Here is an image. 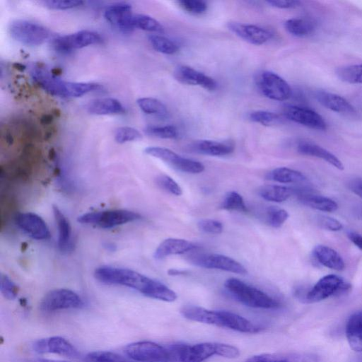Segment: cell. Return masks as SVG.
Here are the masks:
<instances>
[{"label":"cell","mask_w":362,"mask_h":362,"mask_svg":"<svg viewBox=\"0 0 362 362\" xmlns=\"http://www.w3.org/2000/svg\"><path fill=\"white\" fill-rule=\"evenodd\" d=\"M186 272H187V271L177 269H170L168 271V274L171 275V276L182 275V274H185Z\"/></svg>","instance_id":"cell-53"},{"label":"cell","mask_w":362,"mask_h":362,"mask_svg":"<svg viewBox=\"0 0 362 362\" xmlns=\"http://www.w3.org/2000/svg\"><path fill=\"white\" fill-rule=\"evenodd\" d=\"M132 7L127 3H117L107 6L105 11V18L120 31L128 33L134 28Z\"/></svg>","instance_id":"cell-17"},{"label":"cell","mask_w":362,"mask_h":362,"mask_svg":"<svg viewBox=\"0 0 362 362\" xmlns=\"http://www.w3.org/2000/svg\"><path fill=\"white\" fill-rule=\"evenodd\" d=\"M298 200L311 209L325 212H333L338 209L337 203L333 199L302 188L293 189Z\"/></svg>","instance_id":"cell-21"},{"label":"cell","mask_w":362,"mask_h":362,"mask_svg":"<svg viewBox=\"0 0 362 362\" xmlns=\"http://www.w3.org/2000/svg\"><path fill=\"white\" fill-rule=\"evenodd\" d=\"M336 74L344 82L362 83V64L340 66L336 69Z\"/></svg>","instance_id":"cell-35"},{"label":"cell","mask_w":362,"mask_h":362,"mask_svg":"<svg viewBox=\"0 0 362 362\" xmlns=\"http://www.w3.org/2000/svg\"><path fill=\"white\" fill-rule=\"evenodd\" d=\"M52 210L58 228V247L62 252H68L74 246L71 225L57 206H53Z\"/></svg>","instance_id":"cell-27"},{"label":"cell","mask_w":362,"mask_h":362,"mask_svg":"<svg viewBox=\"0 0 362 362\" xmlns=\"http://www.w3.org/2000/svg\"><path fill=\"white\" fill-rule=\"evenodd\" d=\"M174 76L183 84L199 86L209 90H214L217 87L216 82L212 78L187 66L177 67Z\"/></svg>","instance_id":"cell-20"},{"label":"cell","mask_w":362,"mask_h":362,"mask_svg":"<svg viewBox=\"0 0 362 362\" xmlns=\"http://www.w3.org/2000/svg\"><path fill=\"white\" fill-rule=\"evenodd\" d=\"M139 108L145 113L165 117L168 115L165 105L159 100L153 98H141L136 100Z\"/></svg>","instance_id":"cell-34"},{"label":"cell","mask_w":362,"mask_h":362,"mask_svg":"<svg viewBox=\"0 0 362 362\" xmlns=\"http://www.w3.org/2000/svg\"><path fill=\"white\" fill-rule=\"evenodd\" d=\"M35 352L40 354H54L66 357H76L78 351L66 339L61 337H52L39 339L33 345Z\"/></svg>","instance_id":"cell-18"},{"label":"cell","mask_w":362,"mask_h":362,"mask_svg":"<svg viewBox=\"0 0 362 362\" xmlns=\"http://www.w3.org/2000/svg\"><path fill=\"white\" fill-rule=\"evenodd\" d=\"M221 209L247 213L248 209L243 197L235 191L228 192L221 205Z\"/></svg>","instance_id":"cell-38"},{"label":"cell","mask_w":362,"mask_h":362,"mask_svg":"<svg viewBox=\"0 0 362 362\" xmlns=\"http://www.w3.org/2000/svg\"><path fill=\"white\" fill-rule=\"evenodd\" d=\"M256 81L260 92L269 99L284 101L291 95L292 90L289 84L274 72L262 71Z\"/></svg>","instance_id":"cell-12"},{"label":"cell","mask_w":362,"mask_h":362,"mask_svg":"<svg viewBox=\"0 0 362 362\" xmlns=\"http://www.w3.org/2000/svg\"><path fill=\"white\" fill-rule=\"evenodd\" d=\"M228 28L241 39L255 45L264 44L272 37L269 30L255 25L229 22Z\"/></svg>","instance_id":"cell-19"},{"label":"cell","mask_w":362,"mask_h":362,"mask_svg":"<svg viewBox=\"0 0 362 362\" xmlns=\"http://www.w3.org/2000/svg\"><path fill=\"white\" fill-rule=\"evenodd\" d=\"M94 276L101 283L129 287L151 298L173 302L177 298L164 284L130 269L101 266L95 269Z\"/></svg>","instance_id":"cell-1"},{"label":"cell","mask_w":362,"mask_h":362,"mask_svg":"<svg viewBox=\"0 0 362 362\" xmlns=\"http://www.w3.org/2000/svg\"><path fill=\"white\" fill-rule=\"evenodd\" d=\"M87 111L93 115H116L124 112V107L117 99L112 98H97L89 101Z\"/></svg>","instance_id":"cell-30"},{"label":"cell","mask_w":362,"mask_h":362,"mask_svg":"<svg viewBox=\"0 0 362 362\" xmlns=\"http://www.w3.org/2000/svg\"><path fill=\"white\" fill-rule=\"evenodd\" d=\"M85 362H132L123 356L108 351H96L88 353L84 358Z\"/></svg>","instance_id":"cell-39"},{"label":"cell","mask_w":362,"mask_h":362,"mask_svg":"<svg viewBox=\"0 0 362 362\" xmlns=\"http://www.w3.org/2000/svg\"><path fill=\"white\" fill-rule=\"evenodd\" d=\"M314 96L322 106L334 112L346 115L356 114L354 107L339 95L325 90H316Z\"/></svg>","instance_id":"cell-23"},{"label":"cell","mask_w":362,"mask_h":362,"mask_svg":"<svg viewBox=\"0 0 362 362\" xmlns=\"http://www.w3.org/2000/svg\"><path fill=\"white\" fill-rule=\"evenodd\" d=\"M267 4L278 8H294L300 6L301 3L296 0H269Z\"/></svg>","instance_id":"cell-50"},{"label":"cell","mask_w":362,"mask_h":362,"mask_svg":"<svg viewBox=\"0 0 362 362\" xmlns=\"http://www.w3.org/2000/svg\"><path fill=\"white\" fill-rule=\"evenodd\" d=\"M141 133L131 127H121L115 132V139L119 144L137 141L141 139Z\"/></svg>","instance_id":"cell-43"},{"label":"cell","mask_w":362,"mask_h":362,"mask_svg":"<svg viewBox=\"0 0 362 362\" xmlns=\"http://www.w3.org/2000/svg\"><path fill=\"white\" fill-rule=\"evenodd\" d=\"M133 24L134 28L153 33H164V27L160 22L148 15L134 14Z\"/></svg>","instance_id":"cell-36"},{"label":"cell","mask_w":362,"mask_h":362,"mask_svg":"<svg viewBox=\"0 0 362 362\" xmlns=\"http://www.w3.org/2000/svg\"><path fill=\"white\" fill-rule=\"evenodd\" d=\"M17 226L35 240H47L51 234L45 221L33 212L19 213L15 218Z\"/></svg>","instance_id":"cell-15"},{"label":"cell","mask_w":362,"mask_h":362,"mask_svg":"<svg viewBox=\"0 0 362 362\" xmlns=\"http://www.w3.org/2000/svg\"><path fill=\"white\" fill-rule=\"evenodd\" d=\"M124 352L137 362H173L169 346H162L149 341H141L129 344Z\"/></svg>","instance_id":"cell-7"},{"label":"cell","mask_w":362,"mask_h":362,"mask_svg":"<svg viewBox=\"0 0 362 362\" xmlns=\"http://www.w3.org/2000/svg\"><path fill=\"white\" fill-rule=\"evenodd\" d=\"M100 35L93 31L83 30L74 33L57 37L53 40L54 48L62 52H68L101 42Z\"/></svg>","instance_id":"cell-13"},{"label":"cell","mask_w":362,"mask_h":362,"mask_svg":"<svg viewBox=\"0 0 362 362\" xmlns=\"http://www.w3.org/2000/svg\"><path fill=\"white\" fill-rule=\"evenodd\" d=\"M316 223L320 228L330 231H339L343 228L340 221L334 218L325 215L317 216Z\"/></svg>","instance_id":"cell-49"},{"label":"cell","mask_w":362,"mask_h":362,"mask_svg":"<svg viewBox=\"0 0 362 362\" xmlns=\"http://www.w3.org/2000/svg\"><path fill=\"white\" fill-rule=\"evenodd\" d=\"M224 286L236 300L245 305L264 309H274L280 306L278 300L265 292L238 279H228L224 283Z\"/></svg>","instance_id":"cell-4"},{"label":"cell","mask_w":362,"mask_h":362,"mask_svg":"<svg viewBox=\"0 0 362 362\" xmlns=\"http://www.w3.org/2000/svg\"><path fill=\"white\" fill-rule=\"evenodd\" d=\"M350 288V285L335 274L322 277L312 288L303 295L305 303H317L331 296L340 295Z\"/></svg>","instance_id":"cell-9"},{"label":"cell","mask_w":362,"mask_h":362,"mask_svg":"<svg viewBox=\"0 0 362 362\" xmlns=\"http://www.w3.org/2000/svg\"><path fill=\"white\" fill-rule=\"evenodd\" d=\"M84 303L74 291L67 288L54 289L42 298L40 309L46 313L65 309L81 308Z\"/></svg>","instance_id":"cell-11"},{"label":"cell","mask_w":362,"mask_h":362,"mask_svg":"<svg viewBox=\"0 0 362 362\" xmlns=\"http://www.w3.org/2000/svg\"><path fill=\"white\" fill-rule=\"evenodd\" d=\"M215 355L235 358L239 356L240 351L236 346L223 343L204 342L194 345L182 344L180 362H203Z\"/></svg>","instance_id":"cell-5"},{"label":"cell","mask_w":362,"mask_h":362,"mask_svg":"<svg viewBox=\"0 0 362 362\" xmlns=\"http://www.w3.org/2000/svg\"><path fill=\"white\" fill-rule=\"evenodd\" d=\"M197 226L200 230L210 234H220L223 230L221 222L210 218L200 220Z\"/></svg>","instance_id":"cell-48"},{"label":"cell","mask_w":362,"mask_h":362,"mask_svg":"<svg viewBox=\"0 0 362 362\" xmlns=\"http://www.w3.org/2000/svg\"><path fill=\"white\" fill-rule=\"evenodd\" d=\"M313 255L321 265L333 270L342 271L345 263L341 256L329 246L318 245L313 250Z\"/></svg>","instance_id":"cell-26"},{"label":"cell","mask_w":362,"mask_h":362,"mask_svg":"<svg viewBox=\"0 0 362 362\" xmlns=\"http://www.w3.org/2000/svg\"><path fill=\"white\" fill-rule=\"evenodd\" d=\"M361 216H362V214H361Z\"/></svg>","instance_id":"cell-55"},{"label":"cell","mask_w":362,"mask_h":362,"mask_svg":"<svg viewBox=\"0 0 362 362\" xmlns=\"http://www.w3.org/2000/svg\"><path fill=\"white\" fill-rule=\"evenodd\" d=\"M156 183L160 188L173 195L180 196L182 194L180 185L168 175H158L156 177Z\"/></svg>","instance_id":"cell-41"},{"label":"cell","mask_w":362,"mask_h":362,"mask_svg":"<svg viewBox=\"0 0 362 362\" xmlns=\"http://www.w3.org/2000/svg\"><path fill=\"white\" fill-rule=\"evenodd\" d=\"M46 7L54 10H66L81 6L83 1L80 0H48L42 1Z\"/></svg>","instance_id":"cell-47"},{"label":"cell","mask_w":362,"mask_h":362,"mask_svg":"<svg viewBox=\"0 0 362 362\" xmlns=\"http://www.w3.org/2000/svg\"><path fill=\"white\" fill-rule=\"evenodd\" d=\"M284 113L288 119L310 129L323 131L327 127L324 118L310 108L287 105L284 110Z\"/></svg>","instance_id":"cell-16"},{"label":"cell","mask_w":362,"mask_h":362,"mask_svg":"<svg viewBox=\"0 0 362 362\" xmlns=\"http://www.w3.org/2000/svg\"><path fill=\"white\" fill-rule=\"evenodd\" d=\"M141 215L124 209L93 211L83 214L77 218L78 222L109 229L129 222L139 220Z\"/></svg>","instance_id":"cell-6"},{"label":"cell","mask_w":362,"mask_h":362,"mask_svg":"<svg viewBox=\"0 0 362 362\" xmlns=\"http://www.w3.org/2000/svg\"><path fill=\"white\" fill-rule=\"evenodd\" d=\"M29 362H69L66 361H58V360H51V359H37Z\"/></svg>","instance_id":"cell-54"},{"label":"cell","mask_w":362,"mask_h":362,"mask_svg":"<svg viewBox=\"0 0 362 362\" xmlns=\"http://www.w3.org/2000/svg\"><path fill=\"white\" fill-rule=\"evenodd\" d=\"M9 33L15 40L26 46L40 45L49 37V30L43 25L22 19L11 23Z\"/></svg>","instance_id":"cell-8"},{"label":"cell","mask_w":362,"mask_h":362,"mask_svg":"<svg viewBox=\"0 0 362 362\" xmlns=\"http://www.w3.org/2000/svg\"><path fill=\"white\" fill-rule=\"evenodd\" d=\"M197 248V245L187 240L180 238H167L161 242L156 249L153 257L162 259L175 255H182Z\"/></svg>","instance_id":"cell-24"},{"label":"cell","mask_w":362,"mask_h":362,"mask_svg":"<svg viewBox=\"0 0 362 362\" xmlns=\"http://www.w3.org/2000/svg\"><path fill=\"white\" fill-rule=\"evenodd\" d=\"M190 148L197 153L211 156H223L231 153L233 144L212 140H199L192 144Z\"/></svg>","instance_id":"cell-28"},{"label":"cell","mask_w":362,"mask_h":362,"mask_svg":"<svg viewBox=\"0 0 362 362\" xmlns=\"http://www.w3.org/2000/svg\"><path fill=\"white\" fill-rule=\"evenodd\" d=\"M148 41L155 50L163 54H173L176 53L179 49L175 42L160 35H150Z\"/></svg>","instance_id":"cell-37"},{"label":"cell","mask_w":362,"mask_h":362,"mask_svg":"<svg viewBox=\"0 0 362 362\" xmlns=\"http://www.w3.org/2000/svg\"><path fill=\"white\" fill-rule=\"evenodd\" d=\"M144 153L163 160L171 167L183 173L199 174L205 169L202 163L182 157L167 148L148 146L144 149Z\"/></svg>","instance_id":"cell-10"},{"label":"cell","mask_w":362,"mask_h":362,"mask_svg":"<svg viewBox=\"0 0 362 362\" xmlns=\"http://www.w3.org/2000/svg\"><path fill=\"white\" fill-rule=\"evenodd\" d=\"M192 262L197 266L218 269L238 274H246V268L235 259L220 254H204L194 257Z\"/></svg>","instance_id":"cell-14"},{"label":"cell","mask_w":362,"mask_h":362,"mask_svg":"<svg viewBox=\"0 0 362 362\" xmlns=\"http://www.w3.org/2000/svg\"><path fill=\"white\" fill-rule=\"evenodd\" d=\"M349 240L360 250H362V235L356 232L349 231L347 233Z\"/></svg>","instance_id":"cell-51"},{"label":"cell","mask_w":362,"mask_h":362,"mask_svg":"<svg viewBox=\"0 0 362 362\" xmlns=\"http://www.w3.org/2000/svg\"><path fill=\"white\" fill-rule=\"evenodd\" d=\"M245 362H319V357L310 352H285L253 356Z\"/></svg>","instance_id":"cell-22"},{"label":"cell","mask_w":362,"mask_h":362,"mask_svg":"<svg viewBox=\"0 0 362 362\" xmlns=\"http://www.w3.org/2000/svg\"><path fill=\"white\" fill-rule=\"evenodd\" d=\"M249 118L254 122L265 126L274 124L279 120V116L277 114L265 110L254 111L249 115Z\"/></svg>","instance_id":"cell-44"},{"label":"cell","mask_w":362,"mask_h":362,"mask_svg":"<svg viewBox=\"0 0 362 362\" xmlns=\"http://www.w3.org/2000/svg\"><path fill=\"white\" fill-rule=\"evenodd\" d=\"M351 190L362 199V180L353 182L350 185Z\"/></svg>","instance_id":"cell-52"},{"label":"cell","mask_w":362,"mask_h":362,"mask_svg":"<svg viewBox=\"0 0 362 362\" xmlns=\"http://www.w3.org/2000/svg\"><path fill=\"white\" fill-rule=\"evenodd\" d=\"M33 75L35 81L47 92L63 98L81 97L100 88L99 84L94 83L66 81L42 70H35Z\"/></svg>","instance_id":"cell-3"},{"label":"cell","mask_w":362,"mask_h":362,"mask_svg":"<svg viewBox=\"0 0 362 362\" xmlns=\"http://www.w3.org/2000/svg\"><path fill=\"white\" fill-rule=\"evenodd\" d=\"M269 180L279 183H301L306 180V177L300 171L286 167L276 168L268 173Z\"/></svg>","instance_id":"cell-33"},{"label":"cell","mask_w":362,"mask_h":362,"mask_svg":"<svg viewBox=\"0 0 362 362\" xmlns=\"http://www.w3.org/2000/svg\"><path fill=\"white\" fill-rule=\"evenodd\" d=\"M345 332L351 348L355 351H362V310L349 317Z\"/></svg>","instance_id":"cell-29"},{"label":"cell","mask_w":362,"mask_h":362,"mask_svg":"<svg viewBox=\"0 0 362 362\" xmlns=\"http://www.w3.org/2000/svg\"><path fill=\"white\" fill-rule=\"evenodd\" d=\"M288 211L284 209L271 207L267 210V221L273 228L281 227L288 218Z\"/></svg>","instance_id":"cell-42"},{"label":"cell","mask_w":362,"mask_h":362,"mask_svg":"<svg viewBox=\"0 0 362 362\" xmlns=\"http://www.w3.org/2000/svg\"><path fill=\"white\" fill-rule=\"evenodd\" d=\"M0 291L4 298L14 300L18 293V288L6 275L1 274L0 278Z\"/></svg>","instance_id":"cell-45"},{"label":"cell","mask_w":362,"mask_h":362,"mask_svg":"<svg viewBox=\"0 0 362 362\" xmlns=\"http://www.w3.org/2000/svg\"><path fill=\"white\" fill-rule=\"evenodd\" d=\"M296 148L297 151L302 155L320 158L338 170H344L343 163L335 155L317 144L302 141L298 144Z\"/></svg>","instance_id":"cell-25"},{"label":"cell","mask_w":362,"mask_h":362,"mask_svg":"<svg viewBox=\"0 0 362 362\" xmlns=\"http://www.w3.org/2000/svg\"><path fill=\"white\" fill-rule=\"evenodd\" d=\"M180 6L187 12L193 15H199L207 9V4L202 0H180Z\"/></svg>","instance_id":"cell-46"},{"label":"cell","mask_w":362,"mask_h":362,"mask_svg":"<svg viewBox=\"0 0 362 362\" xmlns=\"http://www.w3.org/2000/svg\"><path fill=\"white\" fill-rule=\"evenodd\" d=\"M146 134L160 139H175L178 136L177 129L173 125L149 126L145 129Z\"/></svg>","instance_id":"cell-40"},{"label":"cell","mask_w":362,"mask_h":362,"mask_svg":"<svg viewBox=\"0 0 362 362\" xmlns=\"http://www.w3.org/2000/svg\"><path fill=\"white\" fill-rule=\"evenodd\" d=\"M180 313L189 320L230 329L243 333H257L261 328L247 319L230 311L213 310L202 307L187 305Z\"/></svg>","instance_id":"cell-2"},{"label":"cell","mask_w":362,"mask_h":362,"mask_svg":"<svg viewBox=\"0 0 362 362\" xmlns=\"http://www.w3.org/2000/svg\"><path fill=\"white\" fill-rule=\"evenodd\" d=\"M284 27L290 34L298 37L310 36L316 30L315 23L308 18L288 19L284 23Z\"/></svg>","instance_id":"cell-31"},{"label":"cell","mask_w":362,"mask_h":362,"mask_svg":"<svg viewBox=\"0 0 362 362\" xmlns=\"http://www.w3.org/2000/svg\"><path fill=\"white\" fill-rule=\"evenodd\" d=\"M259 195L264 199L281 203L294 194L293 188L279 185H266L258 189Z\"/></svg>","instance_id":"cell-32"}]
</instances>
